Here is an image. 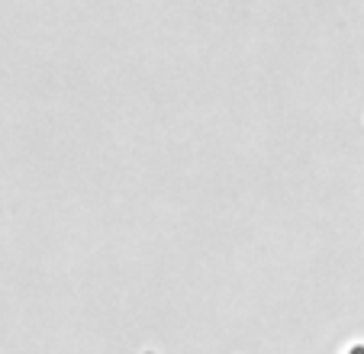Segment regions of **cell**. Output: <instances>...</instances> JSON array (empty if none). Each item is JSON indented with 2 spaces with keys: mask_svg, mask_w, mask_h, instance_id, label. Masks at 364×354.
Instances as JSON below:
<instances>
[{
  "mask_svg": "<svg viewBox=\"0 0 364 354\" xmlns=\"http://www.w3.org/2000/svg\"><path fill=\"white\" fill-rule=\"evenodd\" d=\"M345 354H364V345H351V348H348V351H345Z\"/></svg>",
  "mask_w": 364,
  "mask_h": 354,
  "instance_id": "6da1fadb",
  "label": "cell"
}]
</instances>
